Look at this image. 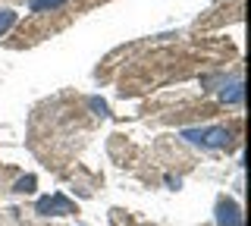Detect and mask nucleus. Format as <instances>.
<instances>
[{"instance_id":"f257e3e1","label":"nucleus","mask_w":251,"mask_h":226,"mask_svg":"<svg viewBox=\"0 0 251 226\" xmlns=\"http://www.w3.org/2000/svg\"><path fill=\"white\" fill-rule=\"evenodd\" d=\"M188 142H198V145H207V148H226L229 145V129L223 126H214V129H188L182 132Z\"/></svg>"},{"instance_id":"39448f33","label":"nucleus","mask_w":251,"mask_h":226,"mask_svg":"<svg viewBox=\"0 0 251 226\" xmlns=\"http://www.w3.org/2000/svg\"><path fill=\"white\" fill-rule=\"evenodd\" d=\"M223 100H229V104H242V85L235 82V85H229V91L223 88Z\"/></svg>"},{"instance_id":"7ed1b4c3","label":"nucleus","mask_w":251,"mask_h":226,"mask_svg":"<svg viewBox=\"0 0 251 226\" xmlns=\"http://www.w3.org/2000/svg\"><path fill=\"white\" fill-rule=\"evenodd\" d=\"M217 220H220V226H242L239 207H235L232 201H220V207H217Z\"/></svg>"},{"instance_id":"423d86ee","label":"nucleus","mask_w":251,"mask_h":226,"mask_svg":"<svg viewBox=\"0 0 251 226\" xmlns=\"http://www.w3.org/2000/svg\"><path fill=\"white\" fill-rule=\"evenodd\" d=\"M13 22H16V13H13V10H0V35H3L6 28L13 25Z\"/></svg>"},{"instance_id":"f03ea898","label":"nucleus","mask_w":251,"mask_h":226,"mask_svg":"<svg viewBox=\"0 0 251 226\" xmlns=\"http://www.w3.org/2000/svg\"><path fill=\"white\" fill-rule=\"evenodd\" d=\"M38 214H44V217H50V214H73V201H66L63 195L41 198L38 201Z\"/></svg>"},{"instance_id":"20e7f679","label":"nucleus","mask_w":251,"mask_h":226,"mask_svg":"<svg viewBox=\"0 0 251 226\" xmlns=\"http://www.w3.org/2000/svg\"><path fill=\"white\" fill-rule=\"evenodd\" d=\"M63 3H66V0H31V10H35V13H47V10H60V6Z\"/></svg>"},{"instance_id":"0eeeda50","label":"nucleus","mask_w":251,"mask_h":226,"mask_svg":"<svg viewBox=\"0 0 251 226\" xmlns=\"http://www.w3.org/2000/svg\"><path fill=\"white\" fill-rule=\"evenodd\" d=\"M16 192H35V176H22L16 182Z\"/></svg>"}]
</instances>
